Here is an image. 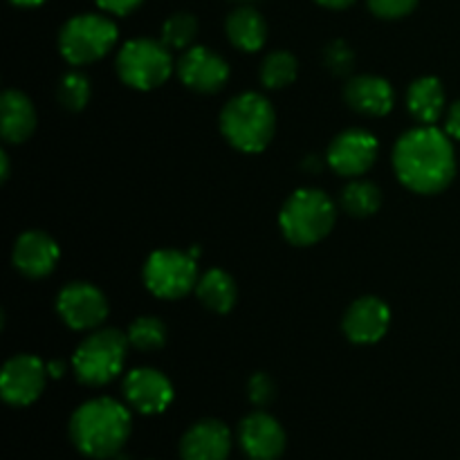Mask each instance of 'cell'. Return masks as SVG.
<instances>
[{"instance_id": "cell-24", "label": "cell", "mask_w": 460, "mask_h": 460, "mask_svg": "<svg viewBox=\"0 0 460 460\" xmlns=\"http://www.w3.org/2000/svg\"><path fill=\"white\" fill-rule=\"evenodd\" d=\"M296 72H299V63L286 49L268 54L261 63V84L270 90H281L295 84Z\"/></svg>"}, {"instance_id": "cell-17", "label": "cell", "mask_w": 460, "mask_h": 460, "mask_svg": "<svg viewBox=\"0 0 460 460\" xmlns=\"http://www.w3.org/2000/svg\"><path fill=\"white\" fill-rule=\"evenodd\" d=\"M232 449V434L225 422L207 418L196 422L180 443L182 460H227Z\"/></svg>"}, {"instance_id": "cell-6", "label": "cell", "mask_w": 460, "mask_h": 460, "mask_svg": "<svg viewBox=\"0 0 460 460\" xmlns=\"http://www.w3.org/2000/svg\"><path fill=\"white\" fill-rule=\"evenodd\" d=\"M117 43V25L102 13L70 18L58 34V49L70 66H88L106 57Z\"/></svg>"}, {"instance_id": "cell-7", "label": "cell", "mask_w": 460, "mask_h": 460, "mask_svg": "<svg viewBox=\"0 0 460 460\" xmlns=\"http://www.w3.org/2000/svg\"><path fill=\"white\" fill-rule=\"evenodd\" d=\"M173 72V57L162 40H128L117 54V75L135 90H153Z\"/></svg>"}, {"instance_id": "cell-22", "label": "cell", "mask_w": 460, "mask_h": 460, "mask_svg": "<svg viewBox=\"0 0 460 460\" xmlns=\"http://www.w3.org/2000/svg\"><path fill=\"white\" fill-rule=\"evenodd\" d=\"M196 295L205 308L225 314L236 305V281L225 270H209V272H205L198 279Z\"/></svg>"}, {"instance_id": "cell-19", "label": "cell", "mask_w": 460, "mask_h": 460, "mask_svg": "<svg viewBox=\"0 0 460 460\" xmlns=\"http://www.w3.org/2000/svg\"><path fill=\"white\" fill-rule=\"evenodd\" d=\"M36 130V111L30 97L7 90L0 99V133L7 144H22Z\"/></svg>"}, {"instance_id": "cell-32", "label": "cell", "mask_w": 460, "mask_h": 460, "mask_svg": "<svg viewBox=\"0 0 460 460\" xmlns=\"http://www.w3.org/2000/svg\"><path fill=\"white\" fill-rule=\"evenodd\" d=\"M445 130H447L449 137L460 139V102L454 103L447 112V124H445Z\"/></svg>"}, {"instance_id": "cell-4", "label": "cell", "mask_w": 460, "mask_h": 460, "mask_svg": "<svg viewBox=\"0 0 460 460\" xmlns=\"http://www.w3.org/2000/svg\"><path fill=\"white\" fill-rule=\"evenodd\" d=\"M337 207L319 189H299L292 193L279 214V227L288 243L296 247H310L323 241L335 227Z\"/></svg>"}, {"instance_id": "cell-9", "label": "cell", "mask_w": 460, "mask_h": 460, "mask_svg": "<svg viewBox=\"0 0 460 460\" xmlns=\"http://www.w3.org/2000/svg\"><path fill=\"white\" fill-rule=\"evenodd\" d=\"M57 313L72 331H93L108 317V301L93 283L75 281L58 292Z\"/></svg>"}, {"instance_id": "cell-37", "label": "cell", "mask_w": 460, "mask_h": 460, "mask_svg": "<svg viewBox=\"0 0 460 460\" xmlns=\"http://www.w3.org/2000/svg\"><path fill=\"white\" fill-rule=\"evenodd\" d=\"M238 3H252V0H238Z\"/></svg>"}, {"instance_id": "cell-36", "label": "cell", "mask_w": 460, "mask_h": 460, "mask_svg": "<svg viewBox=\"0 0 460 460\" xmlns=\"http://www.w3.org/2000/svg\"><path fill=\"white\" fill-rule=\"evenodd\" d=\"M0 162H3V180L9 178V155L7 153H0Z\"/></svg>"}, {"instance_id": "cell-25", "label": "cell", "mask_w": 460, "mask_h": 460, "mask_svg": "<svg viewBox=\"0 0 460 460\" xmlns=\"http://www.w3.org/2000/svg\"><path fill=\"white\" fill-rule=\"evenodd\" d=\"M198 34V18L189 12L169 16L162 25V43L169 49H189Z\"/></svg>"}, {"instance_id": "cell-29", "label": "cell", "mask_w": 460, "mask_h": 460, "mask_svg": "<svg viewBox=\"0 0 460 460\" xmlns=\"http://www.w3.org/2000/svg\"><path fill=\"white\" fill-rule=\"evenodd\" d=\"M274 394H277L274 380L268 373H256L247 382V395H250V402H254L256 407H265V404L272 402Z\"/></svg>"}, {"instance_id": "cell-27", "label": "cell", "mask_w": 460, "mask_h": 460, "mask_svg": "<svg viewBox=\"0 0 460 460\" xmlns=\"http://www.w3.org/2000/svg\"><path fill=\"white\" fill-rule=\"evenodd\" d=\"M90 93H93V90H90L88 76L81 75V72H67L57 90L61 106L72 112L84 111L85 103L90 102Z\"/></svg>"}, {"instance_id": "cell-30", "label": "cell", "mask_w": 460, "mask_h": 460, "mask_svg": "<svg viewBox=\"0 0 460 460\" xmlns=\"http://www.w3.org/2000/svg\"><path fill=\"white\" fill-rule=\"evenodd\" d=\"M368 9L380 18H402L416 9L418 0H367Z\"/></svg>"}, {"instance_id": "cell-33", "label": "cell", "mask_w": 460, "mask_h": 460, "mask_svg": "<svg viewBox=\"0 0 460 460\" xmlns=\"http://www.w3.org/2000/svg\"><path fill=\"white\" fill-rule=\"evenodd\" d=\"M317 3L323 4V7H328V9H346V7H350L355 0H317Z\"/></svg>"}, {"instance_id": "cell-23", "label": "cell", "mask_w": 460, "mask_h": 460, "mask_svg": "<svg viewBox=\"0 0 460 460\" xmlns=\"http://www.w3.org/2000/svg\"><path fill=\"white\" fill-rule=\"evenodd\" d=\"M340 205L346 214L367 218V216H373L380 209L382 191L377 189V184L368 182V180H353L341 191Z\"/></svg>"}, {"instance_id": "cell-8", "label": "cell", "mask_w": 460, "mask_h": 460, "mask_svg": "<svg viewBox=\"0 0 460 460\" xmlns=\"http://www.w3.org/2000/svg\"><path fill=\"white\" fill-rule=\"evenodd\" d=\"M198 250H157L144 265V283L160 299H180L198 286Z\"/></svg>"}, {"instance_id": "cell-5", "label": "cell", "mask_w": 460, "mask_h": 460, "mask_svg": "<svg viewBox=\"0 0 460 460\" xmlns=\"http://www.w3.org/2000/svg\"><path fill=\"white\" fill-rule=\"evenodd\" d=\"M128 344V335H124L117 328L93 332L75 350V358H72L75 376L88 386L108 385L124 368Z\"/></svg>"}, {"instance_id": "cell-15", "label": "cell", "mask_w": 460, "mask_h": 460, "mask_svg": "<svg viewBox=\"0 0 460 460\" xmlns=\"http://www.w3.org/2000/svg\"><path fill=\"white\" fill-rule=\"evenodd\" d=\"M124 395L139 413H162L173 400V385L155 368H135L124 380Z\"/></svg>"}, {"instance_id": "cell-20", "label": "cell", "mask_w": 460, "mask_h": 460, "mask_svg": "<svg viewBox=\"0 0 460 460\" xmlns=\"http://www.w3.org/2000/svg\"><path fill=\"white\" fill-rule=\"evenodd\" d=\"M225 30H227L229 43L241 52H256L268 40V22L254 7H247V4L229 13Z\"/></svg>"}, {"instance_id": "cell-28", "label": "cell", "mask_w": 460, "mask_h": 460, "mask_svg": "<svg viewBox=\"0 0 460 460\" xmlns=\"http://www.w3.org/2000/svg\"><path fill=\"white\" fill-rule=\"evenodd\" d=\"M323 63H326L328 70L337 76H344L349 72H353L355 67V52L346 40L337 39L332 43L326 45L323 49Z\"/></svg>"}, {"instance_id": "cell-31", "label": "cell", "mask_w": 460, "mask_h": 460, "mask_svg": "<svg viewBox=\"0 0 460 460\" xmlns=\"http://www.w3.org/2000/svg\"><path fill=\"white\" fill-rule=\"evenodd\" d=\"M144 0H97L99 7L108 13H117V16H126V13L135 12Z\"/></svg>"}, {"instance_id": "cell-10", "label": "cell", "mask_w": 460, "mask_h": 460, "mask_svg": "<svg viewBox=\"0 0 460 460\" xmlns=\"http://www.w3.org/2000/svg\"><path fill=\"white\" fill-rule=\"evenodd\" d=\"M48 367L36 355H16L7 359L0 373V394L12 407H27L45 391Z\"/></svg>"}, {"instance_id": "cell-12", "label": "cell", "mask_w": 460, "mask_h": 460, "mask_svg": "<svg viewBox=\"0 0 460 460\" xmlns=\"http://www.w3.org/2000/svg\"><path fill=\"white\" fill-rule=\"evenodd\" d=\"M178 75L189 90L211 94L225 88L229 81V66L220 54L198 45V48L184 49L178 63Z\"/></svg>"}, {"instance_id": "cell-2", "label": "cell", "mask_w": 460, "mask_h": 460, "mask_svg": "<svg viewBox=\"0 0 460 460\" xmlns=\"http://www.w3.org/2000/svg\"><path fill=\"white\" fill-rule=\"evenodd\" d=\"M130 436V413L112 398L81 404L70 420V438L84 456L106 460L117 456Z\"/></svg>"}, {"instance_id": "cell-21", "label": "cell", "mask_w": 460, "mask_h": 460, "mask_svg": "<svg viewBox=\"0 0 460 460\" xmlns=\"http://www.w3.org/2000/svg\"><path fill=\"white\" fill-rule=\"evenodd\" d=\"M407 108L418 121L434 126L445 111V88L436 76L416 79L407 90Z\"/></svg>"}, {"instance_id": "cell-26", "label": "cell", "mask_w": 460, "mask_h": 460, "mask_svg": "<svg viewBox=\"0 0 460 460\" xmlns=\"http://www.w3.org/2000/svg\"><path fill=\"white\" fill-rule=\"evenodd\" d=\"M128 341L137 350H157L166 344V326L157 317H137L128 328Z\"/></svg>"}, {"instance_id": "cell-11", "label": "cell", "mask_w": 460, "mask_h": 460, "mask_svg": "<svg viewBox=\"0 0 460 460\" xmlns=\"http://www.w3.org/2000/svg\"><path fill=\"white\" fill-rule=\"evenodd\" d=\"M328 166L344 178H359L377 160L376 135L364 128H349L337 135L326 153Z\"/></svg>"}, {"instance_id": "cell-35", "label": "cell", "mask_w": 460, "mask_h": 460, "mask_svg": "<svg viewBox=\"0 0 460 460\" xmlns=\"http://www.w3.org/2000/svg\"><path fill=\"white\" fill-rule=\"evenodd\" d=\"M63 364L61 362H57V364H48V371H49V376H54V377H61L63 376Z\"/></svg>"}, {"instance_id": "cell-18", "label": "cell", "mask_w": 460, "mask_h": 460, "mask_svg": "<svg viewBox=\"0 0 460 460\" xmlns=\"http://www.w3.org/2000/svg\"><path fill=\"white\" fill-rule=\"evenodd\" d=\"M344 99L355 112L367 117L389 115L395 103L394 88L386 79L376 75H359L346 84Z\"/></svg>"}, {"instance_id": "cell-3", "label": "cell", "mask_w": 460, "mask_h": 460, "mask_svg": "<svg viewBox=\"0 0 460 460\" xmlns=\"http://www.w3.org/2000/svg\"><path fill=\"white\" fill-rule=\"evenodd\" d=\"M220 130L238 151L261 153L272 142L277 130V112L263 94L243 93L225 103L220 112Z\"/></svg>"}, {"instance_id": "cell-34", "label": "cell", "mask_w": 460, "mask_h": 460, "mask_svg": "<svg viewBox=\"0 0 460 460\" xmlns=\"http://www.w3.org/2000/svg\"><path fill=\"white\" fill-rule=\"evenodd\" d=\"M9 3L16 4V7H39L45 0H9Z\"/></svg>"}, {"instance_id": "cell-1", "label": "cell", "mask_w": 460, "mask_h": 460, "mask_svg": "<svg viewBox=\"0 0 460 460\" xmlns=\"http://www.w3.org/2000/svg\"><path fill=\"white\" fill-rule=\"evenodd\" d=\"M394 169L400 182L416 193H440L456 175V155L447 130L420 126L398 139Z\"/></svg>"}, {"instance_id": "cell-14", "label": "cell", "mask_w": 460, "mask_h": 460, "mask_svg": "<svg viewBox=\"0 0 460 460\" xmlns=\"http://www.w3.org/2000/svg\"><path fill=\"white\" fill-rule=\"evenodd\" d=\"M389 323V305L377 296H362L353 301L341 319V328L353 344H376L386 335Z\"/></svg>"}, {"instance_id": "cell-16", "label": "cell", "mask_w": 460, "mask_h": 460, "mask_svg": "<svg viewBox=\"0 0 460 460\" xmlns=\"http://www.w3.org/2000/svg\"><path fill=\"white\" fill-rule=\"evenodd\" d=\"M13 268L27 279H43L57 268L58 245L49 234L30 229L21 234L12 252Z\"/></svg>"}, {"instance_id": "cell-13", "label": "cell", "mask_w": 460, "mask_h": 460, "mask_svg": "<svg viewBox=\"0 0 460 460\" xmlns=\"http://www.w3.org/2000/svg\"><path fill=\"white\" fill-rule=\"evenodd\" d=\"M238 443L250 460H279L286 452V431L270 413L254 411L243 418Z\"/></svg>"}]
</instances>
